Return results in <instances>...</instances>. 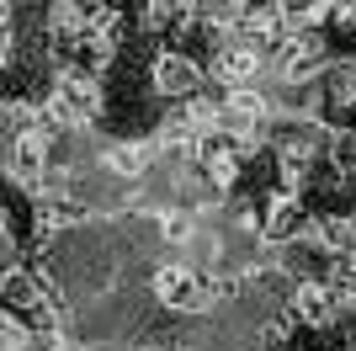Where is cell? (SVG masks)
<instances>
[{
  "mask_svg": "<svg viewBox=\"0 0 356 351\" xmlns=\"http://www.w3.org/2000/svg\"><path fill=\"white\" fill-rule=\"evenodd\" d=\"M154 298L170 314H202L218 298V282H208V272L192 261H165V266H154Z\"/></svg>",
  "mask_w": 356,
  "mask_h": 351,
  "instance_id": "cell-1",
  "label": "cell"
},
{
  "mask_svg": "<svg viewBox=\"0 0 356 351\" xmlns=\"http://www.w3.org/2000/svg\"><path fill=\"white\" fill-rule=\"evenodd\" d=\"M96 112H102L96 80H86V75H59V80H54L48 117H54L59 128H86V123H96Z\"/></svg>",
  "mask_w": 356,
  "mask_h": 351,
  "instance_id": "cell-2",
  "label": "cell"
},
{
  "mask_svg": "<svg viewBox=\"0 0 356 351\" xmlns=\"http://www.w3.org/2000/svg\"><path fill=\"white\" fill-rule=\"evenodd\" d=\"M341 292H335V282H319V277H303L293 288V298H287V314H293V325H309V330H330V325L341 320Z\"/></svg>",
  "mask_w": 356,
  "mask_h": 351,
  "instance_id": "cell-3",
  "label": "cell"
},
{
  "mask_svg": "<svg viewBox=\"0 0 356 351\" xmlns=\"http://www.w3.org/2000/svg\"><path fill=\"white\" fill-rule=\"evenodd\" d=\"M266 75V48L245 43V38H229V43L213 54V80H223L229 91H245Z\"/></svg>",
  "mask_w": 356,
  "mask_h": 351,
  "instance_id": "cell-4",
  "label": "cell"
},
{
  "mask_svg": "<svg viewBox=\"0 0 356 351\" xmlns=\"http://www.w3.org/2000/svg\"><path fill=\"white\" fill-rule=\"evenodd\" d=\"M325 70V38L319 32H293V38H282V54H277V80L282 86H303V80H314V75Z\"/></svg>",
  "mask_w": 356,
  "mask_h": 351,
  "instance_id": "cell-5",
  "label": "cell"
},
{
  "mask_svg": "<svg viewBox=\"0 0 356 351\" xmlns=\"http://www.w3.org/2000/svg\"><path fill=\"white\" fill-rule=\"evenodd\" d=\"M149 80H154V91H160V96L186 102V96L202 86V70H197L186 54H160V58H154V70H149Z\"/></svg>",
  "mask_w": 356,
  "mask_h": 351,
  "instance_id": "cell-6",
  "label": "cell"
},
{
  "mask_svg": "<svg viewBox=\"0 0 356 351\" xmlns=\"http://www.w3.org/2000/svg\"><path fill=\"white\" fill-rule=\"evenodd\" d=\"M303 234H314V219L298 208V197H277V203L266 208V219H261V240L287 245V240H303Z\"/></svg>",
  "mask_w": 356,
  "mask_h": 351,
  "instance_id": "cell-7",
  "label": "cell"
},
{
  "mask_svg": "<svg viewBox=\"0 0 356 351\" xmlns=\"http://www.w3.org/2000/svg\"><path fill=\"white\" fill-rule=\"evenodd\" d=\"M154 155H160V139H122V144L106 149V171L118 181H138L154 165Z\"/></svg>",
  "mask_w": 356,
  "mask_h": 351,
  "instance_id": "cell-8",
  "label": "cell"
},
{
  "mask_svg": "<svg viewBox=\"0 0 356 351\" xmlns=\"http://www.w3.org/2000/svg\"><path fill=\"white\" fill-rule=\"evenodd\" d=\"M102 0H59L54 6V32L59 38H96L102 32Z\"/></svg>",
  "mask_w": 356,
  "mask_h": 351,
  "instance_id": "cell-9",
  "label": "cell"
},
{
  "mask_svg": "<svg viewBox=\"0 0 356 351\" xmlns=\"http://www.w3.org/2000/svg\"><path fill=\"white\" fill-rule=\"evenodd\" d=\"M197 234H202V229H197V219L186 213V208H165V213H160V240H165V245L186 250Z\"/></svg>",
  "mask_w": 356,
  "mask_h": 351,
  "instance_id": "cell-10",
  "label": "cell"
},
{
  "mask_svg": "<svg viewBox=\"0 0 356 351\" xmlns=\"http://www.w3.org/2000/svg\"><path fill=\"white\" fill-rule=\"evenodd\" d=\"M330 96H335V102H346V107H356V58L330 75Z\"/></svg>",
  "mask_w": 356,
  "mask_h": 351,
  "instance_id": "cell-11",
  "label": "cell"
},
{
  "mask_svg": "<svg viewBox=\"0 0 356 351\" xmlns=\"http://www.w3.org/2000/svg\"><path fill=\"white\" fill-rule=\"evenodd\" d=\"M197 6H202V0H154V22H170V27H176V22H186V16H197Z\"/></svg>",
  "mask_w": 356,
  "mask_h": 351,
  "instance_id": "cell-12",
  "label": "cell"
}]
</instances>
